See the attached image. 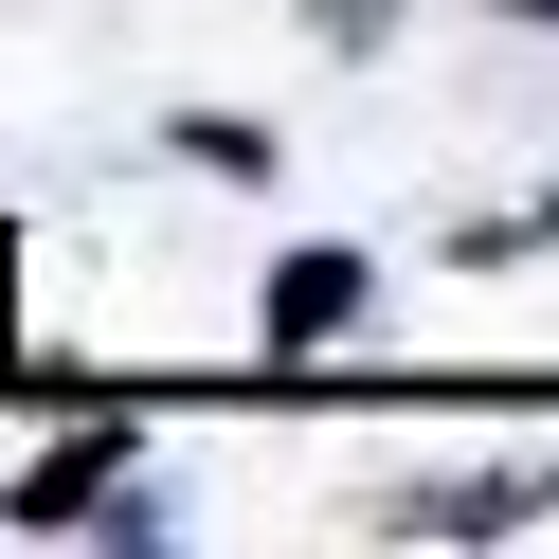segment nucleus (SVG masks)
<instances>
[{
    "label": "nucleus",
    "mask_w": 559,
    "mask_h": 559,
    "mask_svg": "<svg viewBox=\"0 0 559 559\" xmlns=\"http://www.w3.org/2000/svg\"><path fill=\"white\" fill-rule=\"evenodd\" d=\"M361 307H379V271L343 253V235H307V253H271V307H253V325H271V361H325Z\"/></svg>",
    "instance_id": "f257e3e1"
},
{
    "label": "nucleus",
    "mask_w": 559,
    "mask_h": 559,
    "mask_svg": "<svg viewBox=\"0 0 559 559\" xmlns=\"http://www.w3.org/2000/svg\"><path fill=\"white\" fill-rule=\"evenodd\" d=\"M109 487H127V433H109V415H91V433H55L37 469H19V523H91V506H109Z\"/></svg>",
    "instance_id": "f03ea898"
},
{
    "label": "nucleus",
    "mask_w": 559,
    "mask_h": 559,
    "mask_svg": "<svg viewBox=\"0 0 559 559\" xmlns=\"http://www.w3.org/2000/svg\"><path fill=\"white\" fill-rule=\"evenodd\" d=\"M523 506H542V469H469V487H415L397 523H523Z\"/></svg>",
    "instance_id": "7ed1b4c3"
},
{
    "label": "nucleus",
    "mask_w": 559,
    "mask_h": 559,
    "mask_svg": "<svg viewBox=\"0 0 559 559\" xmlns=\"http://www.w3.org/2000/svg\"><path fill=\"white\" fill-rule=\"evenodd\" d=\"M181 163H217V181H271V127H235V109H181Z\"/></svg>",
    "instance_id": "20e7f679"
},
{
    "label": "nucleus",
    "mask_w": 559,
    "mask_h": 559,
    "mask_svg": "<svg viewBox=\"0 0 559 559\" xmlns=\"http://www.w3.org/2000/svg\"><path fill=\"white\" fill-rule=\"evenodd\" d=\"M379 19H397V0H307V37H325V55H379Z\"/></svg>",
    "instance_id": "39448f33"
},
{
    "label": "nucleus",
    "mask_w": 559,
    "mask_h": 559,
    "mask_svg": "<svg viewBox=\"0 0 559 559\" xmlns=\"http://www.w3.org/2000/svg\"><path fill=\"white\" fill-rule=\"evenodd\" d=\"M506 19H559V0H506Z\"/></svg>",
    "instance_id": "423d86ee"
}]
</instances>
